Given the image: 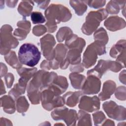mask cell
<instances>
[{
    "label": "cell",
    "instance_id": "1",
    "mask_svg": "<svg viewBox=\"0 0 126 126\" xmlns=\"http://www.w3.org/2000/svg\"><path fill=\"white\" fill-rule=\"evenodd\" d=\"M45 15L48 21L46 24L47 31L52 32L57 29V24L67 21L71 17L68 8L60 4L51 5L45 11Z\"/></svg>",
    "mask_w": 126,
    "mask_h": 126
},
{
    "label": "cell",
    "instance_id": "2",
    "mask_svg": "<svg viewBox=\"0 0 126 126\" xmlns=\"http://www.w3.org/2000/svg\"><path fill=\"white\" fill-rule=\"evenodd\" d=\"M40 58V52L34 44L26 43L20 47L18 58L21 64L33 67L38 63Z\"/></svg>",
    "mask_w": 126,
    "mask_h": 126
},
{
    "label": "cell",
    "instance_id": "3",
    "mask_svg": "<svg viewBox=\"0 0 126 126\" xmlns=\"http://www.w3.org/2000/svg\"><path fill=\"white\" fill-rule=\"evenodd\" d=\"M107 15L108 13L104 9L90 12L86 17L85 23L82 26V32L87 35L92 34L99 25L100 22Z\"/></svg>",
    "mask_w": 126,
    "mask_h": 126
},
{
    "label": "cell",
    "instance_id": "4",
    "mask_svg": "<svg viewBox=\"0 0 126 126\" xmlns=\"http://www.w3.org/2000/svg\"><path fill=\"white\" fill-rule=\"evenodd\" d=\"M105 45L95 41L89 45L86 49L83 56V63L86 68H89L95 64L97 55H101L105 53Z\"/></svg>",
    "mask_w": 126,
    "mask_h": 126
},
{
    "label": "cell",
    "instance_id": "5",
    "mask_svg": "<svg viewBox=\"0 0 126 126\" xmlns=\"http://www.w3.org/2000/svg\"><path fill=\"white\" fill-rule=\"evenodd\" d=\"M12 28L8 25H3L0 30V54L6 55L11 48H14L18 45L17 39L12 35Z\"/></svg>",
    "mask_w": 126,
    "mask_h": 126
},
{
    "label": "cell",
    "instance_id": "6",
    "mask_svg": "<svg viewBox=\"0 0 126 126\" xmlns=\"http://www.w3.org/2000/svg\"><path fill=\"white\" fill-rule=\"evenodd\" d=\"M41 98L43 107L48 111L56 107H61L65 103L63 97L58 95L49 87L43 90Z\"/></svg>",
    "mask_w": 126,
    "mask_h": 126
},
{
    "label": "cell",
    "instance_id": "7",
    "mask_svg": "<svg viewBox=\"0 0 126 126\" xmlns=\"http://www.w3.org/2000/svg\"><path fill=\"white\" fill-rule=\"evenodd\" d=\"M123 67L122 65L119 63L110 61L99 60L97 65L93 69L88 71V75L94 73V75L100 78L104 73L108 69L114 72H118Z\"/></svg>",
    "mask_w": 126,
    "mask_h": 126
},
{
    "label": "cell",
    "instance_id": "8",
    "mask_svg": "<svg viewBox=\"0 0 126 126\" xmlns=\"http://www.w3.org/2000/svg\"><path fill=\"white\" fill-rule=\"evenodd\" d=\"M41 48L44 56L49 60L54 58L53 47L56 43L54 37L52 35L48 34L40 39Z\"/></svg>",
    "mask_w": 126,
    "mask_h": 126
},
{
    "label": "cell",
    "instance_id": "9",
    "mask_svg": "<svg viewBox=\"0 0 126 126\" xmlns=\"http://www.w3.org/2000/svg\"><path fill=\"white\" fill-rule=\"evenodd\" d=\"M101 82L100 80L93 75H88L82 87V92L84 94H97L100 90Z\"/></svg>",
    "mask_w": 126,
    "mask_h": 126
},
{
    "label": "cell",
    "instance_id": "10",
    "mask_svg": "<svg viewBox=\"0 0 126 126\" xmlns=\"http://www.w3.org/2000/svg\"><path fill=\"white\" fill-rule=\"evenodd\" d=\"M100 102L96 96L90 97L87 96H83L81 98L78 107L84 111L93 112L99 109Z\"/></svg>",
    "mask_w": 126,
    "mask_h": 126
},
{
    "label": "cell",
    "instance_id": "11",
    "mask_svg": "<svg viewBox=\"0 0 126 126\" xmlns=\"http://www.w3.org/2000/svg\"><path fill=\"white\" fill-rule=\"evenodd\" d=\"M17 26L19 28L15 29L14 35L19 40H22L26 38L30 31V22L26 20L21 21L18 23Z\"/></svg>",
    "mask_w": 126,
    "mask_h": 126
},
{
    "label": "cell",
    "instance_id": "12",
    "mask_svg": "<svg viewBox=\"0 0 126 126\" xmlns=\"http://www.w3.org/2000/svg\"><path fill=\"white\" fill-rule=\"evenodd\" d=\"M103 108L109 117L118 120L117 114L118 112H121L123 107L118 106L115 102L110 101L104 103Z\"/></svg>",
    "mask_w": 126,
    "mask_h": 126
},
{
    "label": "cell",
    "instance_id": "13",
    "mask_svg": "<svg viewBox=\"0 0 126 126\" xmlns=\"http://www.w3.org/2000/svg\"><path fill=\"white\" fill-rule=\"evenodd\" d=\"M116 88L115 82L112 81H107L104 82L102 92L99 94V97L101 100L108 99L113 93Z\"/></svg>",
    "mask_w": 126,
    "mask_h": 126
},
{
    "label": "cell",
    "instance_id": "14",
    "mask_svg": "<svg viewBox=\"0 0 126 126\" xmlns=\"http://www.w3.org/2000/svg\"><path fill=\"white\" fill-rule=\"evenodd\" d=\"M14 99L10 96L4 95L0 98L1 106L6 113L11 114L15 110Z\"/></svg>",
    "mask_w": 126,
    "mask_h": 126
},
{
    "label": "cell",
    "instance_id": "15",
    "mask_svg": "<svg viewBox=\"0 0 126 126\" xmlns=\"http://www.w3.org/2000/svg\"><path fill=\"white\" fill-rule=\"evenodd\" d=\"M82 94L81 92H68L63 96V98L66 105L70 107H73L78 102L79 97Z\"/></svg>",
    "mask_w": 126,
    "mask_h": 126
},
{
    "label": "cell",
    "instance_id": "16",
    "mask_svg": "<svg viewBox=\"0 0 126 126\" xmlns=\"http://www.w3.org/2000/svg\"><path fill=\"white\" fill-rule=\"evenodd\" d=\"M123 20H124V19L118 16H112L109 18L105 21L104 26L108 30L112 31H115L123 28L122 24H116L121 22Z\"/></svg>",
    "mask_w": 126,
    "mask_h": 126
},
{
    "label": "cell",
    "instance_id": "17",
    "mask_svg": "<svg viewBox=\"0 0 126 126\" xmlns=\"http://www.w3.org/2000/svg\"><path fill=\"white\" fill-rule=\"evenodd\" d=\"M67 53V49L62 44H58L54 51V57L55 58V60L59 63H60V65L64 61L65 56Z\"/></svg>",
    "mask_w": 126,
    "mask_h": 126
},
{
    "label": "cell",
    "instance_id": "18",
    "mask_svg": "<svg viewBox=\"0 0 126 126\" xmlns=\"http://www.w3.org/2000/svg\"><path fill=\"white\" fill-rule=\"evenodd\" d=\"M33 3L32 1H22L19 5L18 10L23 17L29 16L32 10Z\"/></svg>",
    "mask_w": 126,
    "mask_h": 126
},
{
    "label": "cell",
    "instance_id": "19",
    "mask_svg": "<svg viewBox=\"0 0 126 126\" xmlns=\"http://www.w3.org/2000/svg\"><path fill=\"white\" fill-rule=\"evenodd\" d=\"M69 78L73 87L75 89H78L82 88L84 83L85 77L81 74L74 73L70 74Z\"/></svg>",
    "mask_w": 126,
    "mask_h": 126
},
{
    "label": "cell",
    "instance_id": "20",
    "mask_svg": "<svg viewBox=\"0 0 126 126\" xmlns=\"http://www.w3.org/2000/svg\"><path fill=\"white\" fill-rule=\"evenodd\" d=\"M70 5L75 11L76 13L78 15L83 14L87 9V1H70Z\"/></svg>",
    "mask_w": 126,
    "mask_h": 126
},
{
    "label": "cell",
    "instance_id": "21",
    "mask_svg": "<svg viewBox=\"0 0 126 126\" xmlns=\"http://www.w3.org/2000/svg\"><path fill=\"white\" fill-rule=\"evenodd\" d=\"M6 62L12 67L19 69L22 67L21 63H19L14 52L10 51L4 56Z\"/></svg>",
    "mask_w": 126,
    "mask_h": 126
},
{
    "label": "cell",
    "instance_id": "22",
    "mask_svg": "<svg viewBox=\"0 0 126 126\" xmlns=\"http://www.w3.org/2000/svg\"><path fill=\"white\" fill-rule=\"evenodd\" d=\"M125 1H109L106 7V11L110 14H117L123 7V2Z\"/></svg>",
    "mask_w": 126,
    "mask_h": 126
},
{
    "label": "cell",
    "instance_id": "23",
    "mask_svg": "<svg viewBox=\"0 0 126 126\" xmlns=\"http://www.w3.org/2000/svg\"><path fill=\"white\" fill-rule=\"evenodd\" d=\"M68 111L69 110L67 108L63 107V108H61L55 110L52 112L51 116L53 119L55 120H64L67 117Z\"/></svg>",
    "mask_w": 126,
    "mask_h": 126
},
{
    "label": "cell",
    "instance_id": "24",
    "mask_svg": "<svg viewBox=\"0 0 126 126\" xmlns=\"http://www.w3.org/2000/svg\"><path fill=\"white\" fill-rule=\"evenodd\" d=\"M94 38L96 41L100 42L104 45L107 44L108 40L107 32L102 28L98 30L94 34Z\"/></svg>",
    "mask_w": 126,
    "mask_h": 126
},
{
    "label": "cell",
    "instance_id": "25",
    "mask_svg": "<svg viewBox=\"0 0 126 126\" xmlns=\"http://www.w3.org/2000/svg\"><path fill=\"white\" fill-rule=\"evenodd\" d=\"M29 104L25 96H21L16 99V108L20 113L25 112L28 109Z\"/></svg>",
    "mask_w": 126,
    "mask_h": 126
},
{
    "label": "cell",
    "instance_id": "26",
    "mask_svg": "<svg viewBox=\"0 0 126 126\" xmlns=\"http://www.w3.org/2000/svg\"><path fill=\"white\" fill-rule=\"evenodd\" d=\"M72 33V31L68 27L61 28L57 34V38L59 42L63 41Z\"/></svg>",
    "mask_w": 126,
    "mask_h": 126
},
{
    "label": "cell",
    "instance_id": "27",
    "mask_svg": "<svg viewBox=\"0 0 126 126\" xmlns=\"http://www.w3.org/2000/svg\"><path fill=\"white\" fill-rule=\"evenodd\" d=\"M122 42H121V41H120L119 42L117 43L116 45H114L112 48L111 49L110 52V56L113 58H116L117 56H118V54H120L119 55L123 52L124 51H125V49L123 50V48H125V47H124L122 48Z\"/></svg>",
    "mask_w": 126,
    "mask_h": 126
},
{
    "label": "cell",
    "instance_id": "28",
    "mask_svg": "<svg viewBox=\"0 0 126 126\" xmlns=\"http://www.w3.org/2000/svg\"><path fill=\"white\" fill-rule=\"evenodd\" d=\"M31 19L33 24H41L45 22V19L41 12L35 11L31 14Z\"/></svg>",
    "mask_w": 126,
    "mask_h": 126
},
{
    "label": "cell",
    "instance_id": "29",
    "mask_svg": "<svg viewBox=\"0 0 126 126\" xmlns=\"http://www.w3.org/2000/svg\"><path fill=\"white\" fill-rule=\"evenodd\" d=\"M47 31L46 28L43 25H38L33 27L32 30L33 33L36 36H40L44 34Z\"/></svg>",
    "mask_w": 126,
    "mask_h": 126
},
{
    "label": "cell",
    "instance_id": "30",
    "mask_svg": "<svg viewBox=\"0 0 126 126\" xmlns=\"http://www.w3.org/2000/svg\"><path fill=\"white\" fill-rule=\"evenodd\" d=\"M93 115L95 125H96L97 124H99L101 123V122L103 121L105 118V117L104 114L101 111L94 113Z\"/></svg>",
    "mask_w": 126,
    "mask_h": 126
},
{
    "label": "cell",
    "instance_id": "31",
    "mask_svg": "<svg viewBox=\"0 0 126 126\" xmlns=\"http://www.w3.org/2000/svg\"><path fill=\"white\" fill-rule=\"evenodd\" d=\"M88 5L92 7L97 8L99 7H102L105 3V0L99 1V0H94V1H87Z\"/></svg>",
    "mask_w": 126,
    "mask_h": 126
},
{
    "label": "cell",
    "instance_id": "32",
    "mask_svg": "<svg viewBox=\"0 0 126 126\" xmlns=\"http://www.w3.org/2000/svg\"><path fill=\"white\" fill-rule=\"evenodd\" d=\"M5 80L7 88H10L14 81V76L13 74L11 73H7L5 76Z\"/></svg>",
    "mask_w": 126,
    "mask_h": 126
},
{
    "label": "cell",
    "instance_id": "33",
    "mask_svg": "<svg viewBox=\"0 0 126 126\" xmlns=\"http://www.w3.org/2000/svg\"><path fill=\"white\" fill-rule=\"evenodd\" d=\"M38 3V6L41 9H45L48 3H49V1H35Z\"/></svg>",
    "mask_w": 126,
    "mask_h": 126
},
{
    "label": "cell",
    "instance_id": "34",
    "mask_svg": "<svg viewBox=\"0 0 126 126\" xmlns=\"http://www.w3.org/2000/svg\"><path fill=\"white\" fill-rule=\"evenodd\" d=\"M0 95H2L3 94H5L6 93L5 90V88H4V86L3 84V82L2 80H1V88H0Z\"/></svg>",
    "mask_w": 126,
    "mask_h": 126
}]
</instances>
